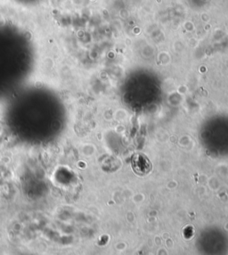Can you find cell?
<instances>
[{"label": "cell", "instance_id": "cell-1", "mask_svg": "<svg viewBox=\"0 0 228 255\" xmlns=\"http://www.w3.org/2000/svg\"><path fill=\"white\" fill-rule=\"evenodd\" d=\"M131 167L135 174L144 176L152 170V165L150 160L144 153H136L131 158Z\"/></svg>", "mask_w": 228, "mask_h": 255}]
</instances>
